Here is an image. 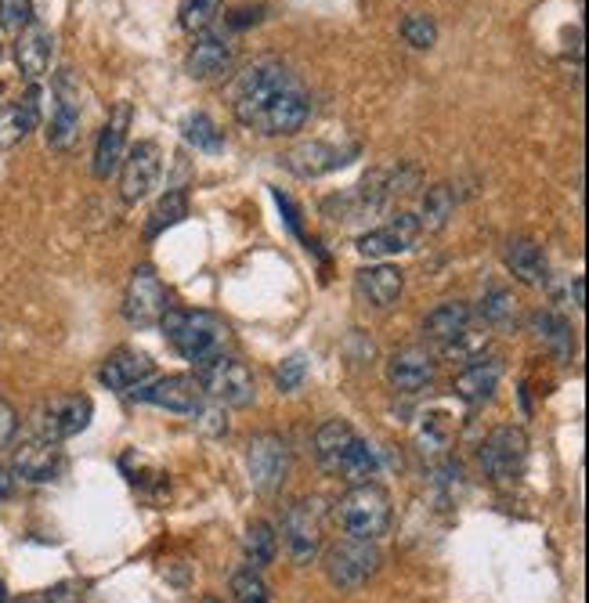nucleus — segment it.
<instances>
[{
    "label": "nucleus",
    "instance_id": "f257e3e1",
    "mask_svg": "<svg viewBox=\"0 0 589 603\" xmlns=\"http://www.w3.org/2000/svg\"><path fill=\"white\" fill-rule=\"evenodd\" d=\"M314 459L326 474L340 477L348 485H369L380 474L376 448L351 427L348 419H330L314 430Z\"/></svg>",
    "mask_w": 589,
    "mask_h": 603
},
{
    "label": "nucleus",
    "instance_id": "f03ea898",
    "mask_svg": "<svg viewBox=\"0 0 589 603\" xmlns=\"http://www.w3.org/2000/svg\"><path fill=\"white\" fill-rule=\"evenodd\" d=\"M159 329H163V336H167V344L192 365L210 358L217 351H225V340H228V325H225V319H217L214 311L167 308L159 319Z\"/></svg>",
    "mask_w": 589,
    "mask_h": 603
},
{
    "label": "nucleus",
    "instance_id": "7ed1b4c3",
    "mask_svg": "<svg viewBox=\"0 0 589 603\" xmlns=\"http://www.w3.org/2000/svg\"><path fill=\"white\" fill-rule=\"evenodd\" d=\"M333 517H337V524H340V531L348 534V539L376 542L391 528L394 506H391L388 491H383L376 481H369V485H351L344 496H340Z\"/></svg>",
    "mask_w": 589,
    "mask_h": 603
},
{
    "label": "nucleus",
    "instance_id": "20e7f679",
    "mask_svg": "<svg viewBox=\"0 0 589 603\" xmlns=\"http://www.w3.org/2000/svg\"><path fill=\"white\" fill-rule=\"evenodd\" d=\"M290 84H293V73L286 70V62L257 59L254 65H246L236 76V84H231V113H236L242 127H254L257 116L265 113V105Z\"/></svg>",
    "mask_w": 589,
    "mask_h": 603
},
{
    "label": "nucleus",
    "instance_id": "39448f33",
    "mask_svg": "<svg viewBox=\"0 0 589 603\" xmlns=\"http://www.w3.org/2000/svg\"><path fill=\"white\" fill-rule=\"evenodd\" d=\"M196 383L207 394V402L228 405V408H246L257 402V380L250 365L236 354L217 351L210 358L196 362Z\"/></svg>",
    "mask_w": 589,
    "mask_h": 603
},
{
    "label": "nucleus",
    "instance_id": "423d86ee",
    "mask_svg": "<svg viewBox=\"0 0 589 603\" xmlns=\"http://www.w3.org/2000/svg\"><path fill=\"white\" fill-rule=\"evenodd\" d=\"M290 466L293 448L282 434L265 430L250 437V445H246V474H250V485L260 496H276L286 485V477H290Z\"/></svg>",
    "mask_w": 589,
    "mask_h": 603
},
{
    "label": "nucleus",
    "instance_id": "0eeeda50",
    "mask_svg": "<svg viewBox=\"0 0 589 603\" xmlns=\"http://www.w3.org/2000/svg\"><path fill=\"white\" fill-rule=\"evenodd\" d=\"M282 542L293 564L311 568L322 553V502L293 499L282 510Z\"/></svg>",
    "mask_w": 589,
    "mask_h": 603
},
{
    "label": "nucleus",
    "instance_id": "6e6552de",
    "mask_svg": "<svg viewBox=\"0 0 589 603\" xmlns=\"http://www.w3.org/2000/svg\"><path fill=\"white\" fill-rule=\"evenodd\" d=\"M380 571V550L376 542L362 539H340L326 550V579H330L340 593H354Z\"/></svg>",
    "mask_w": 589,
    "mask_h": 603
},
{
    "label": "nucleus",
    "instance_id": "1a4fd4ad",
    "mask_svg": "<svg viewBox=\"0 0 589 603\" xmlns=\"http://www.w3.org/2000/svg\"><path fill=\"white\" fill-rule=\"evenodd\" d=\"M477 462H482V474L496 485H510L525 474L528 462V437L520 427H496L492 430L482 448H477Z\"/></svg>",
    "mask_w": 589,
    "mask_h": 603
},
{
    "label": "nucleus",
    "instance_id": "9d476101",
    "mask_svg": "<svg viewBox=\"0 0 589 603\" xmlns=\"http://www.w3.org/2000/svg\"><path fill=\"white\" fill-rule=\"evenodd\" d=\"M94 416V405L87 394H62L51 397L37 408L33 416V430L37 437H48V441H70L80 430H87V423Z\"/></svg>",
    "mask_w": 589,
    "mask_h": 603
},
{
    "label": "nucleus",
    "instance_id": "9b49d317",
    "mask_svg": "<svg viewBox=\"0 0 589 603\" xmlns=\"http://www.w3.org/2000/svg\"><path fill=\"white\" fill-rule=\"evenodd\" d=\"M54 108L48 119V145L65 153L80 138V123H84V105H80V84L73 70L54 73Z\"/></svg>",
    "mask_w": 589,
    "mask_h": 603
},
{
    "label": "nucleus",
    "instance_id": "f8f14e48",
    "mask_svg": "<svg viewBox=\"0 0 589 603\" xmlns=\"http://www.w3.org/2000/svg\"><path fill=\"white\" fill-rule=\"evenodd\" d=\"M167 285L159 282L156 268L153 264H138L131 271V282H127V293H123V319L138 329H148L163 319L167 311Z\"/></svg>",
    "mask_w": 589,
    "mask_h": 603
},
{
    "label": "nucleus",
    "instance_id": "ddd939ff",
    "mask_svg": "<svg viewBox=\"0 0 589 603\" xmlns=\"http://www.w3.org/2000/svg\"><path fill=\"white\" fill-rule=\"evenodd\" d=\"M308 119H311V94L293 80L290 87L265 105V113L257 116L254 131L265 134V138H290V134L308 127Z\"/></svg>",
    "mask_w": 589,
    "mask_h": 603
},
{
    "label": "nucleus",
    "instance_id": "4468645a",
    "mask_svg": "<svg viewBox=\"0 0 589 603\" xmlns=\"http://www.w3.org/2000/svg\"><path fill=\"white\" fill-rule=\"evenodd\" d=\"M134 402L142 405H156V408H167V413H182V416H196L207 394L196 383V376H159V380H145L142 387L131 391Z\"/></svg>",
    "mask_w": 589,
    "mask_h": 603
},
{
    "label": "nucleus",
    "instance_id": "2eb2a0df",
    "mask_svg": "<svg viewBox=\"0 0 589 603\" xmlns=\"http://www.w3.org/2000/svg\"><path fill=\"white\" fill-rule=\"evenodd\" d=\"M159 170H163V156H159V145L156 142H138L123 153L120 163V196L123 202H142L153 196V188L159 181Z\"/></svg>",
    "mask_w": 589,
    "mask_h": 603
},
{
    "label": "nucleus",
    "instance_id": "dca6fc26",
    "mask_svg": "<svg viewBox=\"0 0 589 603\" xmlns=\"http://www.w3.org/2000/svg\"><path fill=\"white\" fill-rule=\"evenodd\" d=\"M131 119H134V108L131 102H116V108L108 113L105 127L99 134V142H94V159H91V170L99 181H108L120 163H123V153H127V131H131Z\"/></svg>",
    "mask_w": 589,
    "mask_h": 603
},
{
    "label": "nucleus",
    "instance_id": "f3484780",
    "mask_svg": "<svg viewBox=\"0 0 589 603\" xmlns=\"http://www.w3.org/2000/svg\"><path fill=\"white\" fill-rule=\"evenodd\" d=\"M11 474L25 485H51L62 474V448L48 437H30L11 456Z\"/></svg>",
    "mask_w": 589,
    "mask_h": 603
},
{
    "label": "nucleus",
    "instance_id": "a211bd4d",
    "mask_svg": "<svg viewBox=\"0 0 589 603\" xmlns=\"http://www.w3.org/2000/svg\"><path fill=\"white\" fill-rule=\"evenodd\" d=\"M471 322H474V311L471 304L463 300H445L437 304L427 319H423V336L442 344L445 351H467V340H471Z\"/></svg>",
    "mask_w": 589,
    "mask_h": 603
},
{
    "label": "nucleus",
    "instance_id": "6ab92c4d",
    "mask_svg": "<svg viewBox=\"0 0 589 603\" xmlns=\"http://www.w3.org/2000/svg\"><path fill=\"white\" fill-rule=\"evenodd\" d=\"M437 376V362L427 347H399L388 358V383L399 394H420L427 391Z\"/></svg>",
    "mask_w": 589,
    "mask_h": 603
},
{
    "label": "nucleus",
    "instance_id": "aec40b11",
    "mask_svg": "<svg viewBox=\"0 0 589 603\" xmlns=\"http://www.w3.org/2000/svg\"><path fill=\"white\" fill-rule=\"evenodd\" d=\"M416 239H420L416 214H394L383 228H373V231H365V236H359V253L365 260H383V257L413 250Z\"/></svg>",
    "mask_w": 589,
    "mask_h": 603
},
{
    "label": "nucleus",
    "instance_id": "412c9836",
    "mask_svg": "<svg viewBox=\"0 0 589 603\" xmlns=\"http://www.w3.org/2000/svg\"><path fill=\"white\" fill-rule=\"evenodd\" d=\"M354 293L365 308L373 311H388L402 300L405 293V271L394 264H365L354 275Z\"/></svg>",
    "mask_w": 589,
    "mask_h": 603
},
{
    "label": "nucleus",
    "instance_id": "4be33fe9",
    "mask_svg": "<svg viewBox=\"0 0 589 603\" xmlns=\"http://www.w3.org/2000/svg\"><path fill=\"white\" fill-rule=\"evenodd\" d=\"M236 62V48H231V37L228 33H214V30H203L199 40L192 44L188 59H185V73L192 80H217L231 70Z\"/></svg>",
    "mask_w": 589,
    "mask_h": 603
},
{
    "label": "nucleus",
    "instance_id": "5701e85b",
    "mask_svg": "<svg viewBox=\"0 0 589 603\" xmlns=\"http://www.w3.org/2000/svg\"><path fill=\"white\" fill-rule=\"evenodd\" d=\"M359 153V148H340V145H330V142H300L297 148L282 156L286 170H293L297 177H322L337 167H348L351 156Z\"/></svg>",
    "mask_w": 589,
    "mask_h": 603
},
{
    "label": "nucleus",
    "instance_id": "b1692460",
    "mask_svg": "<svg viewBox=\"0 0 589 603\" xmlns=\"http://www.w3.org/2000/svg\"><path fill=\"white\" fill-rule=\"evenodd\" d=\"M148 376H153V358L142 351H131V347L113 351L99 368L102 387L116 391V394H131L134 387H142Z\"/></svg>",
    "mask_w": 589,
    "mask_h": 603
},
{
    "label": "nucleus",
    "instance_id": "393cba45",
    "mask_svg": "<svg viewBox=\"0 0 589 603\" xmlns=\"http://www.w3.org/2000/svg\"><path fill=\"white\" fill-rule=\"evenodd\" d=\"M51 54H54V37L48 25H25L16 40V62H19V73L30 80V84H40L44 73L51 70Z\"/></svg>",
    "mask_w": 589,
    "mask_h": 603
},
{
    "label": "nucleus",
    "instance_id": "a878e982",
    "mask_svg": "<svg viewBox=\"0 0 589 603\" xmlns=\"http://www.w3.org/2000/svg\"><path fill=\"white\" fill-rule=\"evenodd\" d=\"M503 380V362L499 358H471V365L452 380V391H456L459 402L467 405H485L496 397Z\"/></svg>",
    "mask_w": 589,
    "mask_h": 603
},
{
    "label": "nucleus",
    "instance_id": "bb28decb",
    "mask_svg": "<svg viewBox=\"0 0 589 603\" xmlns=\"http://www.w3.org/2000/svg\"><path fill=\"white\" fill-rule=\"evenodd\" d=\"M40 123V87L33 84L22 102H4L0 105V148H16L19 142L30 138Z\"/></svg>",
    "mask_w": 589,
    "mask_h": 603
},
{
    "label": "nucleus",
    "instance_id": "cd10ccee",
    "mask_svg": "<svg viewBox=\"0 0 589 603\" xmlns=\"http://www.w3.org/2000/svg\"><path fill=\"white\" fill-rule=\"evenodd\" d=\"M506 268H510V275L520 285H531V290L550 279V268H546L542 246L536 239H528V236H517V239L506 242Z\"/></svg>",
    "mask_w": 589,
    "mask_h": 603
},
{
    "label": "nucleus",
    "instance_id": "c85d7f7f",
    "mask_svg": "<svg viewBox=\"0 0 589 603\" xmlns=\"http://www.w3.org/2000/svg\"><path fill=\"white\" fill-rule=\"evenodd\" d=\"M531 329H536L539 344L554 354L557 362H571L575 354V336H571V322L565 314L557 311H539L536 319H531Z\"/></svg>",
    "mask_w": 589,
    "mask_h": 603
},
{
    "label": "nucleus",
    "instance_id": "c756f323",
    "mask_svg": "<svg viewBox=\"0 0 589 603\" xmlns=\"http://www.w3.org/2000/svg\"><path fill=\"white\" fill-rule=\"evenodd\" d=\"M452 214H456V196H452V188L431 185L427 191H423V207L416 214L420 231H442Z\"/></svg>",
    "mask_w": 589,
    "mask_h": 603
},
{
    "label": "nucleus",
    "instance_id": "7c9ffc66",
    "mask_svg": "<svg viewBox=\"0 0 589 603\" xmlns=\"http://www.w3.org/2000/svg\"><path fill=\"white\" fill-rule=\"evenodd\" d=\"M242 550H246V560H250L254 571L276 564V553H279V534H276V528H271L268 520H254V524L246 528Z\"/></svg>",
    "mask_w": 589,
    "mask_h": 603
},
{
    "label": "nucleus",
    "instance_id": "2f4dec72",
    "mask_svg": "<svg viewBox=\"0 0 589 603\" xmlns=\"http://www.w3.org/2000/svg\"><path fill=\"white\" fill-rule=\"evenodd\" d=\"M185 217H188V191H185V188H170L167 196H163V199L156 202V210L148 214L145 236H148V239H156V236H163L167 228L182 225Z\"/></svg>",
    "mask_w": 589,
    "mask_h": 603
},
{
    "label": "nucleus",
    "instance_id": "473e14b6",
    "mask_svg": "<svg viewBox=\"0 0 589 603\" xmlns=\"http://www.w3.org/2000/svg\"><path fill=\"white\" fill-rule=\"evenodd\" d=\"M482 319H485V325L499 329V333H506V329L517 325V300H514L510 290H506V285H492V290L485 293Z\"/></svg>",
    "mask_w": 589,
    "mask_h": 603
},
{
    "label": "nucleus",
    "instance_id": "72a5a7b5",
    "mask_svg": "<svg viewBox=\"0 0 589 603\" xmlns=\"http://www.w3.org/2000/svg\"><path fill=\"white\" fill-rule=\"evenodd\" d=\"M217 15H221V0H182V4H177V22H182V30L188 33L210 30Z\"/></svg>",
    "mask_w": 589,
    "mask_h": 603
},
{
    "label": "nucleus",
    "instance_id": "f704fd0d",
    "mask_svg": "<svg viewBox=\"0 0 589 603\" xmlns=\"http://www.w3.org/2000/svg\"><path fill=\"white\" fill-rule=\"evenodd\" d=\"M185 142L203 148V153H221V148H225L221 131H217V123L207 113H192L185 119Z\"/></svg>",
    "mask_w": 589,
    "mask_h": 603
},
{
    "label": "nucleus",
    "instance_id": "c9c22d12",
    "mask_svg": "<svg viewBox=\"0 0 589 603\" xmlns=\"http://www.w3.org/2000/svg\"><path fill=\"white\" fill-rule=\"evenodd\" d=\"M231 596H236V603H271V589L260 579V571L239 568L231 574Z\"/></svg>",
    "mask_w": 589,
    "mask_h": 603
},
{
    "label": "nucleus",
    "instance_id": "e433bc0d",
    "mask_svg": "<svg viewBox=\"0 0 589 603\" xmlns=\"http://www.w3.org/2000/svg\"><path fill=\"white\" fill-rule=\"evenodd\" d=\"M402 37L405 44H413L416 51H431L437 44V22L427 11H413L405 22H402Z\"/></svg>",
    "mask_w": 589,
    "mask_h": 603
},
{
    "label": "nucleus",
    "instance_id": "4c0bfd02",
    "mask_svg": "<svg viewBox=\"0 0 589 603\" xmlns=\"http://www.w3.org/2000/svg\"><path fill=\"white\" fill-rule=\"evenodd\" d=\"M37 22L33 0H0V25L11 33H22L25 25Z\"/></svg>",
    "mask_w": 589,
    "mask_h": 603
},
{
    "label": "nucleus",
    "instance_id": "58836bf2",
    "mask_svg": "<svg viewBox=\"0 0 589 603\" xmlns=\"http://www.w3.org/2000/svg\"><path fill=\"white\" fill-rule=\"evenodd\" d=\"M304 373H308V362L300 358V354H293V358H286L282 365H279V373H276V383H279V391H297L300 383H304Z\"/></svg>",
    "mask_w": 589,
    "mask_h": 603
},
{
    "label": "nucleus",
    "instance_id": "ea45409f",
    "mask_svg": "<svg viewBox=\"0 0 589 603\" xmlns=\"http://www.w3.org/2000/svg\"><path fill=\"white\" fill-rule=\"evenodd\" d=\"M80 585H54V589H48V593H40V596H25V600H16V603H80Z\"/></svg>",
    "mask_w": 589,
    "mask_h": 603
},
{
    "label": "nucleus",
    "instance_id": "a19ab883",
    "mask_svg": "<svg viewBox=\"0 0 589 603\" xmlns=\"http://www.w3.org/2000/svg\"><path fill=\"white\" fill-rule=\"evenodd\" d=\"M260 19H265V4H242L236 11H228L225 25H228V33H231V30H246V25H254Z\"/></svg>",
    "mask_w": 589,
    "mask_h": 603
},
{
    "label": "nucleus",
    "instance_id": "79ce46f5",
    "mask_svg": "<svg viewBox=\"0 0 589 603\" xmlns=\"http://www.w3.org/2000/svg\"><path fill=\"white\" fill-rule=\"evenodd\" d=\"M16 434H19V413H16V405L0 397V448H8L16 441Z\"/></svg>",
    "mask_w": 589,
    "mask_h": 603
},
{
    "label": "nucleus",
    "instance_id": "37998d69",
    "mask_svg": "<svg viewBox=\"0 0 589 603\" xmlns=\"http://www.w3.org/2000/svg\"><path fill=\"white\" fill-rule=\"evenodd\" d=\"M11 496V474L0 470V499H8Z\"/></svg>",
    "mask_w": 589,
    "mask_h": 603
},
{
    "label": "nucleus",
    "instance_id": "c03bdc74",
    "mask_svg": "<svg viewBox=\"0 0 589 603\" xmlns=\"http://www.w3.org/2000/svg\"><path fill=\"white\" fill-rule=\"evenodd\" d=\"M0 603H11V596H8V585L0 582Z\"/></svg>",
    "mask_w": 589,
    "mask_h": 603
},
{
    "label": "nucleus",
    "instance_id": "a18cd8bd",
    "mask_svg": "<svg viewBox=\"0 0 589 603\" xmlns=\"http://www.w3.org/2000/svg\"><path fill=\"white\" fill-rule=\"evenodd\" d=\"M0 59H4V48H0Z\"/></svg>",
    "mask_w": 589,
    "mask_h": 603
}]
</instances>
